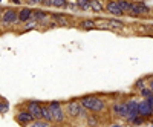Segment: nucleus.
I'll list each match as a JSON object with an SVG mask.
<instances>
[{"instance_id": "5", "label": "nucleus", "mask_w": 153, "mask_h": 127, "mask_svg": "<svg viewBox=\"0 0 153 127\" xmlns=\"http://www.w3.org/2000/svg\"><path fill=\"white\" fill-rule=\"evenodd\" d=\"M138 100L139 97L136 94H132L130 97L124 98V104H126V117H124V123L127 124L130 120H133L135 117H138Z\"/></svg>"}, {"instance_id": "28", "label": "nucleus", "mask_w": 153, "mask_h": 127, "mask_svg": "<svg viewBox=\"0 0 153 127\" xmlns=\"http://www.w3.org/2000/svg\"><path fill=\"white\" fill-rule=\"evenodd\" d=\"M12 5H23V0H11Z\"/></svg>"}, {"instance_id": "9", "label": "nucleus", "mask_w": 153, "mask_h": 127, "mask_svg": "<svg viewBox=\"0 0 153 127\" xmlns=\"http://www.w3.org/2000/svg\"><path fill=\"white\" fill-rule=\"evenodd\" d=\"M138 115L149 121V124H153V106L147 98L138 100Z\"/></svg>"}, {"instance_id": "22", "label": "nucleus", "mask_w": 153, "mask_h": 127, "mask_svg": "<svg viewBox=\"0 0 153 127\" xmlns=\"http://www.w3.org/2000/svg\"><path fill=\"white\" fill-rule=\"evenodd\" d=\"M136 95H138L139 98H150V97L153 95V91H152L149 86H146V87H143V89H139V91L136 92Z\"/></svg>"}, {"instance_id": "16", "label": "nucleus", "mask_w": 153, "mask_h": 127, "mask_svg": "<svg viewBox=\"0 0 153 127\" xmlns=\"http://www.w3.org/2000/svg\"><path fill=\"white\" fill-rule=\"evenodd\" d=\"M48 17H51V12H49V11H46V9H43V8H37V9H34L32 20H35L37 23L43 22V20L48 19Z\"/></svg>"}, {"instance_id": "11", "label": "nucleus", "mask_w": 153, "mask_h": 127, "mask_svg": "<svg viewBox=\"0 0 153 127\" xmlns=\"http://www.w3.org/2000/svg\"><path fill=\"white\" fill-rule=\"evenodd\" d=\"M17 106H22V107L26 109L28 112H31L35 120H37V118H42V106H43V101H38V100H25V101H22V103L17 104Z\"/></svg>"}, {"instance_id": "33", "label": "nucleus", "mask_w": 153, "mask_h": 127, "mask_svg": "<svg viewBox=\"0 0 153 127\" xmlns=\"http://www.w3.org/2000/svg\"><path fill=\"white\" fill-rule=\"evenodd\" d=\"M152 32H153V29H152ZM152 35H153V34H152Z\"/></svg>"}, {"instance_id": "14", "label": "nucleus", "mask_w": 153, "mask_h": 127, "mask_svg": "<svg viewBox=\"0 0 153 127\" xmlns=\"http://www.w3.org/2000/svg\"><path fill=\"white\" fill-rule=\"evenodd\" d=\"M40 5L55 9H69V0H42Z\"/></svg>"}, {"instance_id": "29", "label": "nucleus", "mask_w": 153, "mask_h": 127, "mask_svg": "<svg viewBox=\"0 0 153 127\" xmlns=\"http://www.w3.org/2000/svg\"><path fill=\"white\" fill-rule=\"evenodd\" d=\"M150 17L153 19V6H150Z\"/></svg>"}, {"instance_id": "26", "label": "nucleus", "mask_w": 153, "mask_h": 127, "mask_svg": "<svg viewBox=\"0 0 153 127\" xmlns=\"http://www.w3.org/2000/svg\"><path fill=\"white\" fill-rule=\"evenodd\" d=\"M25 5H29V6H37L42 3V0H23Z\"/></svg>"}, {"instance_id": "31", "label": "nucleus", "mask_w": 153, "mask_h": 127, "mask_svg": "<svg viewBox=\"0 0 153 127\" xmlns=\"http://www.w3.org/2000/svg\"><path fill=\"white\" fill-rule=\"evenodd\" d=\"M2 11H3V8H2V6H0V16H2Z\"/></svg>"}, {"instance_id": "30", "label": "nucleus", "mask_w": 153, "mask_h": 127, "mask_svg": "<svg viewBox=\"0 0 153 127\" xmlns=\"http://www.w3.org/2000/svg\"><path fill=\"white\" fill-rule=\"evenodd\" d=\"M147 100H149V101H150V104H152V106H153V95H152V97H150V98H147Z\"/></svg>"}, {"instance_id": "25", "label": "nucleus", "mask_w": 153, "mask_h": 127, "mask_svg": "<svg viewBox=\"0 0 153 127\" xmlns=\"http://www.w3.org/2000/svg\"><path fill=\"white\" fill-rule=\"evenodd\" d=\"M8 110H9V103H8V100H5V98L0 97V115H5Z\"/></svg>"}, {"instance_id": "7", "label": "nucleus", "mask_w": 153, "mask_h": 127, "mask_svg": "<svg viewBox=\"0 0 153 127\" xmlns=\"http://www.w3.org/2000/svg\"><path fill=\"white\" fill-rule=\"evenodd\" d=\"M127 16L133 19H147L150 17V6L143 0H133L132 9Z\"/></svg>"}, {"instance_id": "24", "label": "nucleus", "mask_w": 153, "mask_h": 127, "mask_svg": "<svg viewBox=\"0 0 153 127\" xmlns=\"http://www.w3.org/2000/svg\"><path fill=\"white\" fill-rule=\"evenodd\" d=\"M49 126H52L49 121H46V120H43V118H37V120H34V121L31 123L29 127H49Z\"/></svg>"}, {"instance_id": "4", "label": "nucleus", "mask_w": 153, "mask_h": 127, "mask_svg": "<svg viewBox=\"0 0 153 127\" xmlns=\"http://www.w3.org/2000/svg\"><path fill=\"white\" fill-rule=\"evenodd\" d=\"M0 26L6 28V29L20 26V23H19V9H16V8H3L2 16H0Z\"/></svg>"}, {"instance_id": "32", "label": "nucleus", "mask_w": 153, "mask_h": 127, "mask_svg": "<svg viewBox=\"0 0 153 127\" xmlns=\"http://www.w3.org/2000/svg\"><path fill=\"white\" fill-rule=\"evenodd\" d=\"M2 2H3V0H0V3H2Z\"/></svg>"}, {"instance_id": "17", "label": "nucleus", "mask_w": 153, "mask_h": 127, "mask_svg": "<svg viewBox=\"0 0 153 127\" xmlns=\"http://www.w3.org/2000/svg\"><path fill=\"white\" fill-rule=\"evenodd\" d=\"M101 124H103V118L98 113H89L84 121V126H101Z\"/></svg>"}, {"instance_id": "21", "label": "nucleus", "mask_w": 153, "mask_h": 127, "mask_svg": "<svg viewBox=\"0 0 153 127\" xmlns=\"http://www.w3.org/2000/svg\"><path fill=\"white\" fill-rule=\"evenodd\" d=\"M80 12H91V0H76Z\"/></svg>"}, {"instance_id": "27", "label": "nucleus", "mask_w": 153, "mask_h": 127, "mask_svg": "<svg viewBox=\"0 0 153 127\" xmlns=\"http://www.w3.org/2000/svg\"><path fill=\"white\" fill-rule=\"evenodd\" d=\"M147 86L153 91V75H149V81H147Z\"/></svg>"}, {"instance_id": "3", "label": "nucleus", "mask_w": 153, "mask_h": 127, "mask_svg": "<svg viewBox=\"0 0 153 127\" xmlns=\"http://www.w3.org/2000/svg\"><path fill=\"white\" fill-rule=\"evenodd\" d=\"M46 106L51 112V118H52L54 126H66V124H69V118H68L66 107H65V101L49 100V101H46Z\"/></svg>"}, {"instance_id": "1", "label": "nucleus", "mask_w": 153, "mask_h": 127, "mask_svg": "<svg viewBox=\"0 0 153 127\" xmlns=\"http://www.w3.org/2000/svg\"><path fill=\"white\" fill-rule=\"evenodd\" d=\"M80 103L84 106V109L89 113H98V115H104L106 112H109V103L110 98L101 94H87L78 97Z\"/></svg>"}, {"instance_id": "6", "label": "nucleus", "mask_w": 153, "mask_h": 127, "mask_svg": "<svg viewBox=\"0 0 153 127\" xmlns=\"http://www.w3.org/2000/svg\"><path fill=\"white\" fill-rule=\"evenodd\" d=\"M109 112L110 117L113 120H123L126 117V104H124V98H110L109 103Z\"/></svg>"}, {"instance_id": "10", "label": "nucleus", "mask_w": 153, "mask_h": 127, "mask_svg": "<svg viewBox=\"0 0 153 127\" xmlns=\"http://www.w3.org/2000/svg\"><path fill=\"white\" fill-rule=\"evenodd\" d=\"M35 118H34V115L31 112H28L25 107H22V106H17V110H16V113H14V121L19 124V126H25V127H28V126H31V123L34 121Z\"/></svg>"}, {"instance_id": "18", "label": "nucleus", "mask_w": 153, "mask_h": 127, "mask_svg": "<svg viewBox=\"0 0 153 127\" xmlns=\"http://www.w3.org/2000/svg\"><path fill=\"white\" fill-rule=\"evenodd\" d=\"M91 12L97 16L104 14V3L101 0H91Z\"/></svg>"}, {"instance_id": "23", "label": "nucleus", "mask_w": 153, "mask_h": 127, "mask_svg": "<svg viewBox=\"0 0 153 127\" xmlns=\"http://www.w3.org/2000/svg\"><path fill=\"white\" fill-rule=\"evenodd\" d=\"M127 124H130V126H147L149 124V121L146 120V118H143V117H135L133 120H130Z\"/></svg>"}, {"instance_id": "20", "label": "nucleus", "mask_w": 153, "mask_h": 127, "mask_svg": "<svg viewBox=\"0 0 153 127\" xmlns=\"http://www.w3.org/2000/svg\"><path fill=\"white\" fill-rule=\"evenodd\" d=\"M147 81H149V75H146V77H143V78H138L135 81V84H133V94H136L139 89L146 87L147 86Z\"/></svg>"}, {"instance_id": "8", "label": "nucleus", "mask_w": 153, "mask_h": 127, "mask_svg": "<svg viewBox=\"0 0 153 127\" xmlns=\"http://www.w3.org/2000/svg\"><path fill=\"white\" fill-rule=\"evenodd\" d=\"M51 17H52V20L57 23L58 28H71L74 25H76L74 16L68 14V12H60V11L51 12Z\"/></svg>"}, {"instance_id": "2", "label": "nucleus", "mask_w": 153, "mask_h": 127, "mask_svg": "<svg viewBox=\"0 0 153 127\" xmlns=\"http://www.w3.org/2000/svg\"><path fill=\"white\" fill-rule=\"evenodd\" d=\"M65 107H66V113H68L71 124H75V126L83 124L84 126V121L89 115V112L80 103L78 97H74V98H69L68 101H65Z\"/></svg>"}, {"instance_id": "12", "label": "nucleus", "mask_w": 153, "mask_h": 127, "mask_svg": "<svg viewBox=\"0 0 153 127\" xmlns=\"http://www.w3.org/2000/svg\"><path fill=\"white\" fill-rule=\"evenodd\" d=\"M104 14H107L110 17H118V19L124 17V12L120 8L117 0H107L106 5H104Z\"/></svg>"}, {"instance_id": "13", "label": "nucleus", "mask_w": 153, "mask_h": 127, "mask_svg": "<svg viewBox=\"0 0 153 127\" xmlns=\"http://www.w3.org/2000/svg\"><path fill=\"white\" fill-rule=\"evenodd\" d=\"M76 28L81 29V31L98 29V19H94V17H83V19H78V22H76Z\"/></svg>"}, {"instance_id": "15", "label": "nucleus", "mask_w": 153, "mask_h": 127, "mask_svg": "<svg viewBox=\"0 0 153 127\" xmlns=\"http://www.w3.org/2000/svg\"><path fill=\"white\" fill-rule=\"evenodd\" d=\"M32 14H34V8H29V5H25L19 9V23L23 25L29 20H32Z\"/></svg>"}, {"instance_id": "19", "label": "nucleus", "mask_w": 153, "mask_h": 127, "mask_svg": "<svg viewBox=\"0 0 153 127\" xmlns=\"http://www.w3.org/2000/svg\"><path fill=\"white\" fill-rule=\"evenodd\" d=\"M118 2V5H120V8L123 9V12H124V16H127L130 12V9H132V5H133V0H117Z\"/></svg>"}]
</instances>
